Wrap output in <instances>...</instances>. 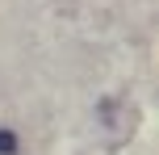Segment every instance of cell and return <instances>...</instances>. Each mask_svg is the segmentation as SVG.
I'll use <instances>...</instances> for the list:
<instances>
[{"label":"cell","mask_w":159,"mask_h":155,"mask_svg":"<svg viewBox=\"0 0 159 155\" xmlns=\"http://www.w3.org/2000/svg\"><path fill=\"white\" fill-rule=\"evenodd\" d=\"M17 151V134L13 130H0V155H13Z\"/></svg>","instance_id":"cell-1"}]
</instances>
